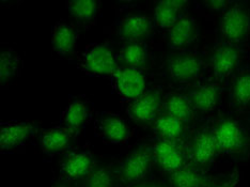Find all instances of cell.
<instances>
[{
  "mask_svg": "<svg viewBox=\"0 0 250 187\" xmlns=\"http://www.w3.org/2000/svg\"><path fill=\"white\" fill-rule=\"evenodd\" d=\"M94 156L88 148L75 146L62 156L59 165L60 178L64 182L84 180L95 169Z\"/></svg>",
  "mask_w": 250,
  "mask_h": 187,
  "instance_id": "cell-5",
  "label": "cell"
},
{
  "mask_svg": "<svg viewBox=\"0 0 250 187\" xmlns=\"http://www.w3.org/2000/svg\"><path fill=\"white\" fill-rule=\"evenodd\" d=\"M153 157L163 171L171 174L183 168L187 164L185 146L180 140L156 138L152 143Z\"/></svg>",
  "mask_w": 250,
  "mask_h": 187,
  "instance_id": "cell-6",
  "label": "cell"
},
{
  "mask_svg": "<svg viewBox=\"0 0 250 187\" xmlns=\"http://www.w3.org/2000/svg\"><path fill=\"white\" fill-rule=\"evenodd\" d=\"M238 186V177L236 174H232L231 177L220 183H213L208 187H237Z\"/></svg>",
  "mask_w": 250,
  "mask_h": 187,
  "instance_id": "cell-29",
  "label": "cell"
},
{
  "mask_svg": "<svg viewBox=\"0 0 250 187\" xmlns=\"http://www.w3.org/2000/svg\"><path fill=\"white\" fill-rule=\"evenodd\" d=\"M185 4L186 1L178 0L158 1L154 8V19L157 26L164 29H170L182 18L181 12Z\"/></svg>",
  "mask_w": 250,
  "mask_h": 187,
  "instance_id": "cell-22",
  "label": "cell"
},
{
  "mask_svg": "<svg viewBox=\"0 0 250 187\" xmlns=\"http://www.w3.org/2000/svg\"><path fill=\"white\" fill-rule=\"evenodd\" d=\"M39 124L33 121L2 122L0 128V151L7 152L25 145L38 134Z\"/></svg>",
  "mask_w": 250,
  "mask_h": 187,
  "instance_id": "cell-7",
  "label": "cell"
},
{
  "mask_svg": "<svg viewBox=\"0 0 250 187\" xmlns=\"http://www.w3.org/2000/svg\"><path fill=\"white\" fill-rule=\"evenodd\" d=\"M203 69V63L198 56L181 54L169 61V72L175 81L190 82L197 78Z\"/></svg>",
  "mask_w": 250,
  "mask_h": 187,
  "instance_id": "cell-17",
  "label": "cell"
},
{
  "mask_svg": "<svg viewBox=\"0 0 250 187\" xmlns=\"http://www.w3.org/2000/svg\"><path fill=\"white\" fill-rule=\"evenodd\" d=\"M78 67L90 76H112L118 71L117 59L107 44L92 43L79 57Z\"/></svg>",
  "mask_w": 250,
  "mask_h": 187,
  "instance_id": "cell-2",
  "label": "cell"
},
{
  "mask_svg": "<svg viewBox=\"0 0 250 187\" xmlns=\"http://www.w3.org/2000/svg\"><path fill=\"white\" fill-rule=\"evenodd\" d=\"M166 109V113L184 123L190 122L195 116V108L188 98L178 93H173L167 99Z\"/></svg>",
  "mask_w": 250,
  "mask_h": 187,
  "instance_id": "cell-25",
  "label": "cell"
},
{
  "mask_svg": "<svg viewBox=\"0 0 250 187\" xmlns=\"http://www.w3.org/2000/svg\"><path fill=\"white\" fill-rule=\"evenodd\" d=\"M120 58L126 67L141 70L147 63V49L143 42H127L121 49Z\"/></svg>",
  "mask_w": 250,
  "mask_h": 187,
  "instance_id": "cell-24",
  "label": "cell"
},
{
  "mask_svg": "<svg viewBox=\"0 0 250 187\" xmlns=\"http://www.w3.org/2000/svg\"><path fill=\"white\" fill-rule=\"evenodd\" d=\"M162 93L158 90H151V91L145 92L129 104L127 115L136 122H150L156 119V116L162 108Z\"/></svg>",
  "mask_w": 250,
  "mask_h": 187,
  "instance_id": "cell-12",
  "label": "cell"
},
{
  "mask_svg": "<svg viewBox=\"0 0 250 187\" xmlns=\"http://www.w3.org/2000/svg\"><path fill=\"white\" fill-rule=\"evenodd\" d=\"M154 163L153 148L151 145H141L124 156L117 168L113 170L118 184L123 187H133L139 184Z\"/></svg>",
  "mask_w": 250,
  "mask_h": 187,
  "instance_id": "cell-1",
  "label": "cell"
},
{
  "mask_svg": "<svg viewBox=\"0 0 250 187\" xmlns=\"http://www.w3.org/2000/svg\"><path fill=\"white\" fill-rule=\"evenodd\" d=\"M169 181L171 187H208L213 184V180L203 170L189 163L178 171L169 174Z\"/></svg>",
  "mask_w": 250,
  "mask_h": 187,
  "instance_id": "cell-18",
  "label": "cell"
},
{
  "mask_svg": "<svg viewBox=\"0 0 250 187\" xmlns=\"http://www.w3.org/2000/svg\"><path fill=\"white\" fill-rule=\"evenodd\" d=\"M240 61V50L232 43H224L216 47L211 57V65L216 76L229 77Z\"/></svg>",
  "mask_w": 250,
  "mask_h": 187,
  "instance_id": "cell-16",
  "label": "cell"
},
{
  "mask_svg": "<svg viewBox=\"0 0 250 187\" xmlns=\"http://www.w3.org/2000/svg\"><path fill=\"white\" fill-rule=\"evenodd\" d=\"M185 150L187 163L201 170L211 165L221 153L212 128H202L196 132L185 145Z\"/></svg>",
  "mask_w": 250,
  "mask_h": 187,
  "instance_id": "cell-4",
  "label": "cell"
},
{
  "mask_svg": "<svg viewBox=\"0 0 250 187\" xmlns=\"http://www.w3.org/2000/svg\"><path fill=\"white\" fill-rule=\"evenodd\" d=\"M77 135L63 125L52 126L40 133V146L45 155L54 156L75 148Z\"/></svg>",
  "mask_w": 250,
  "mask_h": 187,
  "instance_id": "cell-11",
  "label": "cell"
},
{
  "mask_svg": "<svg viewBox=\"0 0 250 187\" xmlns=\"http://www.w3.org/2000/svg\"><path fill=\"white\" fill-rule=\"evenodd\" d=\"M91 116H92V110H91L89 101L83 98H75L62 111L60 122L61 125L69 128L78 136L89 123Z\"/></svg>",
  "mask_w": 250,
  "mask_h": 187,
  "instance_id": "cell-14",
  "label": "cell"
},
{
  "mask_svg": "<svg viewBox=\"0 0 250 187\" xmlns=\"http://www.w3.org/2000/svg\"><path fill=\"white\" fill-rule=\"evenodd\" d=\"M219 98V88L212 83H206L192 90L188 100L195 109L202 112H209L213 111L218 105Z\"/></svg>",
  "mask_w": 250,
  "mask_h": 187,
  "instance_id": "cell-21",
  "label": "cell"
},
{
  "mask_svg": "<svg viewBox=\"0 0 250 187\" xmlns=\"http://www.w3.org/2000/svg\"><path fill=\"white\" fill-rule=\"evenodd\" d=\"M220 152L230 155H243L249 148L248 134L237 121L230 118L221 119L212 127Z\"/></svg>",
  "mask_w": 250,
  "mask_h": 187,
  "instance_id": "cell-3",
  "label": "cell"
},
{
  "mask_svg": "<svg viewBox=\"0 0 250 187\" xmlns=\"http://www.w3.org/2000/svg\"><path fill=\"white\" fill-rule=\"evenodd\" d=\"M220 31L228 43L244 41L250 31V16L247 10L240 5L229 8L221 18Z\"/></svg>",
  "mask_w": 250,
  "mask_h": 187,
  "instance_id": "cell-10",
  "label": "cell"
},
{
  "mask_svg": "<svg viewBox=\"0 0 250 187\" xmlns=\"http://www.w3.org/2000/svg\"><path fill=\"white\" fill-rule=\"evenodd\" d=\"M112 87L121 98L134 101L146 92V79L141 70L119 67L112 75Z\"/></svg>",
  "mask_w": 250,
  "mask_h": 187,
  "instance_id": "cell-9",
  "label": "cell"
},
{
  "mask_svg": "<svg viewBox=\"0 0 250 187\" xmlns=\"http://www.w3.org/2000/svg\"><path fill=\"white\" fill-rule=\"evenodd\" d=\"M95 134L106 144L124 145L130 138V128L116 113L101 112L95 120Z\"/></svg>",
  "mask_w": 250,
  "mask_h": 187,
  "instance_id": "cell-8",
  "label": "cell"
},
{
  "mask_svg": "<svg viewBox=\"0 0 250 187\" xmlns=\"http://www.w3.org/2000/svg\"><path fill=\"white\" fill-rule=\"evenodd\" d=\"M117 178L113 172V168L95 167L88 177L83 180L82 187H116Z\"/></svg>",
  "mask_w": 250,
  "mask_h": 187,
  "instance_id": "cell-27",
  "label": "cell"
},
{
  "mask_svg": "<svg viewBox=\"0 0 250 187\" xmlns=\"http://www.w3.org/2000/svg\"><path fill=\"white\" fill-rule=\"evenodd\" d=\"M185 127L186 123L168 113L156 118L153 124V129L157 137L169 140H180L185 133Z\"/></svg>",
  "mask_w": 250,
  "mask_h": 187,
  "instance_id": "cell-23",
  "label": "cell"
},
{
  "mask_svg": "<svg viewBox=\"0 0 250 187\" xmlns=\"http://www.w3.org/2000/svg\"><path fill=\"white\" fill-rule=\"evenodd\" d=\"M152 21L145 14L135 13L123 18L117 25V36L125 43L141 42L150 36Z\"/></svg>",
  "mask_w": 250,
  "mask_h": 187,
  "instance_id": "cell-13",
  "label": "cell"
},
{
  "mask_svg": "<svg viewBox=\"0 0 250 187\" xmlns=\"http://www.w3.org/2000/svg\"><path fill=\"white\" fill-rule=\"evenodd\" d=\"M101 2L96 0H71L66 2V8L78 25L89 28L96 21Z\"/></svg>",
  "mask_w": 250,
  "mask_h": 187,
  "instance_id": "cell-19",
  "label": "cell"
},
{
  "mask_svg": "<svg viewBox=\"0 0 250 187\" xmlns=\"http://www.w3.org/2000/svg\"><path fill=\"white\" fill-rule=\"evenodd\" d=\"M133 187H163L161 184L158 183H139Z\"/></svg>",
  "mask_w": 250,
  "mask_h": 187,
  "instance_id": "cell-31",
  "label": "cell"
},
{
  "mask_svg": "<svg viewBox=\"0 0 250 187\" xmlns=\"http://www.w3.org/2000/svg\"><path fill=\"white\" fill-rule=\"evenodd\" d=\"M50 187H73V186L69 182H64V181H61V182L56 183V184H54L53 186H50Z\"/></svg>",
  "mask_w": 250,
  "mask_h": 187,
  "instance_id": "cell-32",
  "label": "cell"
},
{
  "mask_svg": "<svg viewBox=\"0 0 250 187\" xmlns=\"http://www.w3.org/2000/svg\"><path fill=\"white\" fill-rule=\"evenodd\" d=\"M21 69V56L13 49H8L0 55V83L1 88L18 77Z\"/></svg>",
  "mask_w": 250,
  "mask_h": 187,
  "instance_id": "cell-26",
  "label": "cell"
},
{
  "mask_svg": "<svg viewBox=\"0 0 250 187\" xmlns=\"http://www.w3.org/2000/svg\"><path fill=\"white\" fill-rule=\"evenodd\" d=\"M78 30L66 21H57L52 29V45L54 52L62 57L69 58L76 52Z\"/></svg>",
  "mask_w": 250,
  "mask_h": 187,
  "instance_id": "cell-15",
  "label": "cell"
},
{
  "mask_svg": "<svg viewBox=\"0 0 250 187\" xmlns=\"http://www.w3.org/2000/svg\"><path fill=\"white\" fill-rule=\"evenodd\" d=\"M196 37L195 21L187 16L182 18L170 28L168 33V41L170 46L177 49L185 48L194 41Z\"/></svg>",
  "mask_w": 250,
  "mask_h": 187,
  "instance_id": "cell-20",
  "label": "cell"
},
{
  "mask_svg": "<svg viewBox=\"0 0 250 187\" xmlns=\"http://www.w3.org/2000/svg\"><path fill=\"white\" fill-rule=\"evenodd\" d=\"M230 2L229 1H206L204 4L208 7V9L214 10V11H219V10H224L225 8H227Z\"/></svg>",
  "mask_w": 250,
  "mask_h": 187,
  "instance_id": "cell-30",
  "label": "cell"
},
{
  "mask_svg": "<svg viewBox=\"0 0 250 187\" xmlns=\"http://www.w3.org/2000/svg\"><path fill=\"white\" fill-rule=\"evenodd\" d=\"M231 101L238 107L250 105V72L243 73L235 79L231 90Z\"/></svg>",
  "mask_w": 250,
  "mask_h": 187,
  "instance_id": "cell-28",
  "label": "cell"
}]
</instances>
